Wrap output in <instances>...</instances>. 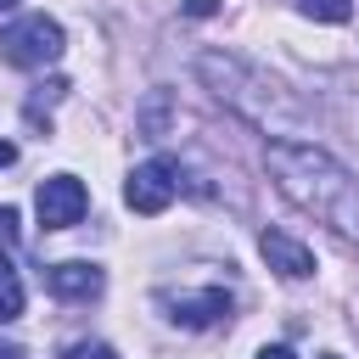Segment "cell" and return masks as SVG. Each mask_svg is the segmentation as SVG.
I'll return each mask as SVG.
<instances>
[{
    "instance_id": "cell-15",
    "label": "cell",
    "mask_w": 359,
    "mask_h": 359,
    "mask_svg": "<svg viewBox=\"0 0 359 359\" xmlns=\"http://www.w3.org/2000/svg\"><path fill=\"white\" fill-rule=\"evenodd\" d=\"M185 11H191V17H213V11H219V0H185Z\"/></svg>"
},
{
    "instance_id": "cell-11",
    "label": "cell",
    "mask_w": 359,
    "mask_h": 359,
    "mask_svg": "<svg viewBox=\"0 0 359 359\" xmlns=\"http://www.w3.org/2000/svg\"><path fill=\"white\" fill-rule=\"evenodd\" d=\"M297 11L314 17V22H348L353 17V0H297Z\"/></svg>"
},
{
    "instance_id": "cell-20",
    "label": "cell",
    "mask_w": 359,
    "mask_h": 359,
    "mask_svg": "<svg viewBox=\"0 0 359 359\" xmlns=\"http://www.w3.org/2000/svg\"><path fill=\"white\" fill-rule=\"evenodd\" d=\"M320 359H342V353H320Z\"/></svg>"
},
{
    "instance_id": "cell-12",
    "label": "cell",
    "mask_w": 359,
    "mask_h": 359,
    "mask_svg": "<svg viewBox=\"0 0 359 359\" xmlns=\"http://www.w3.org/2000/svg\"><path fill=\"white\" fill-rule=\"evenodd\" d=\"M67 95V79H45V84H34V95H28V123H39V112L50 107V101H62Z\"/></svg>"
},
{
    "instance_id": "cell-19",
    "label": "cell",
    "mask_w": 359,
    "mask_h": 359,
    "mask_svg": "<svg viewBox=\"0 0 359 359\" xmlns=\"http://www.w3.org/2000/svg\"><path fill=\"white\" fill-rule=\"evenodd\" d=\"M17 6H22V0H0V11H17Z\"/></svg>"
},
{
    "instance_id": "cell-7",
    "label": "cell",
    "mask_w": 359,
    "mask_h": 359,
    "mask_svg": "<svg viewBox=\"0 0 359 359\" xmlns=\"http://www.w3.org/2000/svg\"><path fill=\"white\" fill-rule=\"evenodd\" d=\"M45 286H50L62 303H90V297H101L107 275H101V264H84V258H62V264H50V269H45Z\"/></svg>"
},
{
    "instance_id": "cell-9",
    "label": "cell",
    "mask_w": 359,
    "mask_h": 359,
    "mask_svg": "<svg viewBox=\"0 0 359 359\" xmlns=\"http://www.w3.org/2000/svg\"><path fill=\"white\" fill-rule=\"evenodd\" d=\"M174 123V95L168 90H146V101L135 107V135L140 140H163Z\"/></svg>"
},
{
    "instance_id": "cell-5",
    "label": "cell",
    "mask_w": 359,
    "mask_h": 359,
    "mask_svg": "<svg viewBox=\"0 0 359 359\" xmlns=\"http://www.w3.org/2000/svg\"><path fill=\"white\" fill-rule=\"evenodd\" d=\"M84 208H90V191H84V180H73V174H50V180L39 185V196H34V213H39L45 230L79 224Z\"/></svg>"
},
{
    "instance_id": "cell-4",
    "label": "cell",
    "mask_w": 359,
    "mask_h": 359,
    "mask_svg": "<svg viewBox=\"0 0 359 359\" xmlns=\"http://www.w3.org/2000/svg\"><path fill=\"white\" fill-rule=\"evenodd\" d=\"M174 191H180V163L174 157H151V163H140V168H129V180H123V202L135 208V213H163L168 202H174Z\"/></svg>"
},
{
    "instance_id": "cell-16",
    "label": "cell",
    "mask_w": 359,
    "mask_h": 359,
    "mask_svg": "<svg viewBox=\"0 0 359 359\" xmlns=\"http://www.w3.org/2000/svg\"><path fill=\"white\" fill-rule=\"evenodd\" d=\"M11 163H17V146H11V140H0V168H11Z\"/></svg>"
},
{
    "instance_id": "cell-18",
    "label": "cell",
    "mask_w": 359,
    "mask_h": 359,
    "mask_svg": "<svg viewBox=\"0 0 359 359\" xmlns=\"http://www.w3.org/2000/svg\"><path fill=\"white\" fill-rule=\"evenodd\" d=\"M0 359H22V348L17 342H0Z\"/></svg>"
},
{
    "instance_id": "cell-1",
    "label": "cell",
    "mask_w": 359,
    "mask_h": 359,
    "mask_svg": "<svg viewBox=\"0 0 359 359\" xmlns=\"http://www.w3.org/2000/svg\"><path fill=\"white\" fill-rule=\"evenodd\" d=\"M264 168L275 180V191L303 208L309 219H320L331 236L359 241V180L314 140H269L264 146Z\"/></svg>"
},
{
    "instance_id": "cell-3",
    "label": "cell",
    "mask_w": 359,
    "mask_h": 359,
    "mask_svg": "<svg viewBox=\"0 0 359 359\" xmlns=\"http://www.w3.org/2000/svg\"><path fill=\"white\" fill-rule=\"evenodd\" d=\"M62 50H67V34H62V22H56V17H45V11L17 17V22H6V28H0V62H6V67L34 73V67H50Z\"/></svg>"
},
{
    "instance_id": "cell-17",
    "label": "cell",
    "mask_w": 359,
    "mask_h": 359,
    "mask_svg": "<svg viewBox=\"0 0 359 359\" xmlns=\"http://www.w3.org/2000/svg\"><path fill=\"white\" fill-rule=\"evenodd\" d=\"M258 359H297L292 348H258Z\"/></svg>"
},
{
    "instance_id": "cell-10",
    "label": "cell",
    "mask_w": 359,
    "mask_h": 359,
    "mask_svg": "<svg viewBox=\"0 0 359 359\" xmlns=\"http://www.w3.org/2000/svg\"><path fill=\"white\" fill-rule=\"evenodd\" d=\"M22 314V275H17V264L0 252V320H17Z\"/></svg>"
},
{
    "instance_id": "cell-6",
    "label": "cell",
    "mask_w": 359,
    "mask_h": 359,
    "mask_svg": "<svg viewBox=\"0 0 359 359\" xmlns=\"http://www.w3.org/2000/svg\"><path fill=\"white\" fill-rule=\"evenodd\" d=\"M163 309L174 325L185 331H208V325H230V292L202 286V292H163Z\"/></svg>"
},
{
    "instance_id": "cell-14",
    "label": "cell",
    "mask_w": 359,
    "mask_h": 359,
    "mask_svg": "<svg viewBox=\"0 0 359 359\" xmlns=\"http://www.w3.org/2000/svg\"><path fill=\"white\" fill-rule=\"evenodd\" d=\"M0 241H17V213L0 208Z\"/></svg>"
},
{
    "instance_id": "cell-13",
    "label": "cell",
    "mask_w": 359,
    "mask_h": 359,
    "mask_svg": "<svg viewBox=\"0 0 359 359\" xmlns=\"http://www.w3.org/2000/svg\"><path fill=\"white\" fill-rule=\"evenodd\" d=\"M62 359H118V348H107V342H67Z\"/></svg>"
},
{
    "instance_id": "cell-2",
    "label": "cell",
    "mask_w": 359,
    "mask_h": 359,
    "mask_svg": "<svg viewBox=\"0 0 359 359\" xmlns=\"http://www.w3.org/2000/svg\"><path fill=\"white\" fill-rule=\"evenodd\" d=\"M196 79H202L230 112H241V118L258 123V129H269V123H297V118H303V107H297L269 73H258L252 62H241V56H230V50H202V56H196Z\"/></svg>"
},
{
    "instance_id": "cell-8",
    "label": "cell",
    "mask_w": 359,
    "mask_h": 359,
    "mask_svg": "<svg viewBox=\"0 0 359 359\" xmlns=\"http://www.w3.org/2000/svg\"><path fill=\"white\" fill-rule=\"evenodd\" d=\"M258 252H264V264H269L280 280H309V275H314V252H309L297 236H286V230H264V236H258Z\"/></svg>"
}]
</instances>
